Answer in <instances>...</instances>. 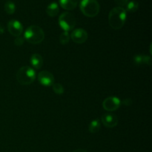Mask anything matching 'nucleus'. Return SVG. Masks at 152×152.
I'll use <instances>...</instances> for the list:
<instances>
[{"mask_svg":"<svg viewBox=\"0 0 152 152\" xmlns=\"http://www.w3.org/2000/svg\"><path fill=\"white\" fill-rule=\"evenodd\" d=\"M31 64L36 69H39L42 67L43 59L39 53H34L31 57Z\"/></svg>","mask_w":152,"mask_h":152,"instance_id":"f8f14e48","label":"nucleus"},{"mask_svg":"<svg viewBox=\"0 0 152 152\" xmlns=\"http://www.w3.org/2000/svg\"><path fill=\"white\" fill-rule=\"evenodd\" d=\"M52 87H53V91L56 94L61 95L64 93V88L60 83H53Z\"/></svg>","mask_w":152,"mask_h":152,"instance_id":"6ab92c4d","label":"nucleus"},{"mask_svg":"<svg viewBox=\"0 0 152 152\" xmlns=\"http://www.w3.org/2000/svg\"><path fill=\"white\" fill-rule=\"evenodd\" d=\"M36 79V73L32 68L23 66L16 73V80L22 86H28L34 83Z\"/></svg>","mask_w":152,"mask_h":152,"instance_id":"7ed1b4c3","label":"nucleus"},{"mask_svg":"<svg viewBox=\"0 0 152 152\" xmlns=\"http://www.w3.org/2000/svg\"><path fill=\"white\" fill-rule=\"evenodd\" d=\"M102 123L105 127L107 128H114L117 126L118 123V119L117 117L114 114L111 113H107L102 116Z\"/></svg>","mask_w":152,"mask_h":152,"instance_id":"9d476101","label":"nucleus"},{"mask_svg":"<svg viewBox=\"0 0 152 152\" xmlns=\"http://www.w3.org/2000/svg\"><path fill=\"white\" fill-rule=\"evenodd\" d=\"M129 0H114L116 4L119 5L118 7H122L126 6V4H127V3L129 2Z\"/></svg>","mask_w":152,"mask_h":152,"instance_id":"412c9836","label":"nucleus"},{"mask_svg":"<svg viewBox=\"0 0 152 152\" xmlns=\"http://www.w3.org/2000/svg\"><path fill=\"white\" fill-rule=\"evenodd\" d=\"M38 80L42 86H51L54 83V77L48 71H42L38 74Z\"/></svg>","mask_w":152,"mask_h":152,"instance_id":"1a4fd4ad","label":"nucleus"},{"mask_svg":"<svg viewBox=\"0 0 152 152\" xmlns=\"http://www.w3.org/2000/svg\"><path fill=\"white\" fill-rule=\"evenodd\" d=\"M70 39H71V37L68 32H66V31L62 33L59 36V42L62 45H66L67 43L69 42Z\"/></svg>","mask_w":152,"mask_h":152,"instance_id":"a211bd4d","label":"nucleus"},{"mask_svg":"<svg viewBox=\"0 0 152 152\" xmlns=\"http://www.w3.org/2000/svg\"><path fill=\"white\" fill-rule=\"evenodd\" d=\"M126 20V10L122 7H115L109 12L108 23L114 30H120Z\"/></svg>","mask_w":152,"mask_h":152,"instance_id":"f257e3e1","label":"nucleus"},{"mask_svg":"<svg viewBox=\"0 0 152 152\" xmlns=\"http://www.w3.org/2000/svg\"><path fill=\"white\" fill-rule=\"evenodd\" d=\"M123 104L126 106H131L132 104V100L131 99H126L123 101Z\"/></svg>","mask_w":152,"mask_h":152,"instance_id":"4be33fe9","label":"nucleus"},{"mask_svg":"<svg viewBox=\"0 0 152 152\" xmlns=\"http://www.w3.org/2000/svg\"><path fill=\"white\" fill-rule=\"evenodd\" d=\"M82 13L88 17H95L99 12L100 6L96 0H82L80 2Z\"/></svg>","mask_w":152,"mask_h":152,"instance_id":"20e7f679","label":"nucleus"},{"mask_svg":"<svg viewBox=\"0 0 152 152\" xmlns=\"http://www.w3.org/2000/svg\"><path fill=\"white\" fill-rule=\"evenodd\" d=\"M25 42V38L20 37H17V38L14 40V44L16 45V46H21L24 44Z\"/></svg>","mask_w":152,"mask_h":152,"instance_id":"aec40b11","label":"nucleus"},{"mask_svg":"<svg viewBox=\"0 0 152 152\" xmlns=\"http://www.w3.org/2000/svg\"><path fill=\"white\" fill-rule=\"evenodd\" d=\"M126 10L127 11L131 12V13H134V12H136L138 10V7H139V3L137 2L135 0H132V1H129L126 4Z\"/></svg>","mask_w":152,"mask_h":152,"instance_id":"dca6fc26","label":"nucleus"},{"mask_svg":"<svg viewBox=\"0 0 152 152\" xmlns=\"http://www.w3.org/2000/svg\"><path fill=\"white\" fill-rule=\"evenodd\" d=\"M4 10H5V12L7 14H13L15 10H16V5H15V4L13 1H7L4 4Z\"/></svg>","mask_w":152,"mask_h":152,"instance_id":"f3484780","label":"nucleus"},{"mask_svg":"<svg viewBox=\"0 0 152 152\" xmlns=\"http://www.w3.org/2000/svg\"><path fill=\"white\" fill-rule=\"evenodd\" d=\"M4 33V29L1 25H0V35L3 34Z\"/></svg>","mask_w":152,"mask_h":152,"instance_id":"5701e85b","label":"nucleus"},{"mask_svg":"<svg viewBox=\"0 0 152 152\" xmlns=\"http://www.w3.org/2000/svg\"><path fill=\"white\" fill-rule=\"evenodd\" d=\"M44 31L37 25H31L28 27L25 32V39L31 44H39L44 40Z\"/></svg>","mask_w":152,"mask_h":152,"instance_id":"f03ea898","label":"nucleus"},{"mask_svg":"<svg viewBox=\"0 0 152 152\" xmlns=\"http://www.w3.org/2000/svg\"><path fill=\"white\" fill-rule=\"evenodd\" d=\"M7 29L9 33L13 37H19L23 31V26L20 22L16 19L9 21L7 24Z\"/></svg>","mask_w":152,"mask_h":152,"instance_id":"6e6552de","label":"nucleus"},{"mask_svg":"<svg viewBox=\"0 0 152 152\" xmlns=\"http://www.w3.org/2000/svg\"><path fill=\"white\" fill-rule=\"evenodd\" d=\"M134 63L137 65H151V59L150 56H143V55H137L134 58Z\"/></svg>","mask_w":152,"mask_h":152,"instance_id":"ddd939ff","label":"nucleus"},{"mask_svg":"<svg viewBox=\"0 0 152 152\" xmlns=\"http://www.w3.org/2000/svg\"><path fill=\"white\" fill-rule=\"evenodd\" d=\"M71 38L74 42L77 44H83L86 42L88 39V33L83 28H77L73 31L71 34Z\"/></svg>","mask_w":152,"mask_h":152,"instance_id":"0eeeda50","label":"nucleus"},{"mask_svg":"<svg viewBox=\"0 0 152 152\" xmlns=\"http://www.w3.org/2000/svg\"><path fill=\"white\" fill-rule=\"evenodd\" d=\"M72 152H88V151L84 149H77V150H74V151H73Z\"/></svg>","mask_w":152,"mask_h":152,"instance_id":"b1692460","label":"nucleus"},{"mask_svg":"<svg viewBox=\"0 0 152 152\" xmlns=\"http://www.w3.org/2000/svg\"><path fill=\"white\" fill-rule=\"evenodd\" d=\"M120 99L116 96H110L106 98L102 102V107L107 111H114L118 109L120 106Z\"/></svg>","mask_w":152,"mask_h":152,"instance_id":"423d86ee","label":"nucleus"},{"mask_svg":"<svg viewBox=\"0 0 152 152\" xmlns=\"http://www.w3.org/2000/svg\"><path fill=\"white\" fill-rule=\"evenodd\" d=\"M79 0H59V4L63 9L72 10L77 7Z\"/></svg>","mask_w":152,"mask_h":152,"instance_id":"9b49d317","label":"nucleus"},{"mask_svg":"<svg viewBox=\"0 0 152 152\" xmlns=\"http://www.w3.org/2000/svg\"><path fill=\"white\" fill-rule=\"evenodd\" d=\"M101 124L100 121L99 120H94L90 123L88 126V131L91 133H97L99 130H100Z\"/></svg>","mask_w":152,"mask_h":152,"instance_id":"2eb2a0df","label":"nucleus"},{"mask_svg":"<svg viewBox=\"0 0 152 152\" xmlns=\"http://www.w3.org/2000/svg\"><path fill=\"white\" fill-rule=\"evenodd\" d=\"M59 25L62 30L68 32L75 27V17L70 12H64L59 17Z\"/></svg>","mask_w":152,"mask_h":152,"instance_id":"39448f33","label":"nucleus"},{"mask_svg":"<svg viewBox=\"0 0 152 152\" xmlns=\"http://www.w3.org/2000/svg\"><path fill=\"white\" fill-rule=\"evenodd\" d=\"M59 5H58L57 3L56 2H52L49 4L48 6L46 8V13L50 17H54V16H57V14L59 13Z\"/></svg>","mask_w":152,"mask_h":152,"instance_id":"4468645a","label":"nucleus"}]
</instances>
